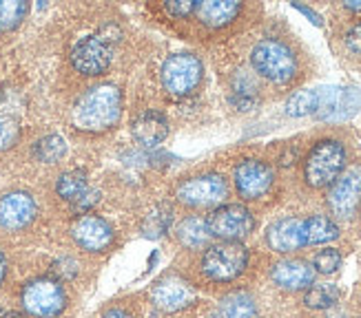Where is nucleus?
I'll use <instances>...</instances> for the list:
<instances>
[{
  "label": "nucleus",
  "instance_id": "1",
  "mask_svg": "<svg viewBox=\"0 0 361 318\" xmlns=\"http://www.w3.org/2000/svg\"><path fill=\"white\" fill-rule=\"evenodd\" d=\"M122 115V93L114 84H100L89 89L73 106V124L75 129L100 133L109 131L118 124Z\"/></svg>",
  "mask_w": 361,
  "mask_h": 318
},
{
  "label": "nucleus",
  "instance_id": "2",
  "mask_svg": "<svg viewBox=\"0 0 361 318\" xmlns=\"http://www.w3.org/2000/svg\"><path fill=\"white\" fill-rule=\"evenodd\" d=\"M346 166V148L337 139H322L304 162V179L312 188L333 186Z\"/></svg>",
  "mask_w": 361,
  "mask_h": 318
},
{
  "label": "nucleus",
  "instance_id": "3",
  "mask_svg": "<svg viewBox=\"0 0 361 318\" xmlns=\"http://www.w3.org/2000/svg\"><path fill=\"white\" fill-rule=\"evenodd\" d=\"M248 265V250L240 241H219L202 254V274L215 283L238 279Z\"/></svg>",
  "mask_w": 361,
  "mask_h": 318
},
{
  "label": "nucleus",
  "instance_id": "4",
  "mask_svg": "<svg viewBox=\"0 0 361 318\" xmlns=\"http://www.w3.org/2000/svg\"><path fill=\"white\" fill-rule=\"evenodd\" d=\"M250 62H253V69L271 80L275 84H286L295 77L297 73V58L288 44L281 40H262L253 46V53H250Z\"/></svg>",
  "mask_w": 361,
  "mask_h": 318
},
{
  "label": "nucleus",
  "instance_id": "5",
  "mask_svg": "<svg viewBox=\"0 0 361 318\" xmlns=\"http://www.w3.org/2000/svg\"><path fill=\"white\" fill-rule=\"evenodd\" d=\"M67 300L65 285L51 276L29 281L20 294L23 310L34 318H58L67 310Z\"/></svg>",
  "mask_w": 361,
  "mask_h": 318
},
{
  "label": "nucleus",
  "instance_id": "6",
  "mask_svg": "<svg viewBox=\"0 0 361 318\" xmlns=\"http://www.w3.org/2000/svg\"><path fill=\"white\" fill-rule=\"evenodd\" d=\"M207 224H209L211 236H217L219 241H240V238L253 232L255 219L244 205L226 203V205H219V208L213 210Z\"/></svg>",
  "mask_w": 361,
  "mask_h": 318
},
{
  "label": "nucleus",
  "instance_id": "7",
  "mask_svg": "<svg viewBox=\"0 0 361 318\" xmlns=\"http://www.w3.org/2000/svg\"><path fill=\"white\" fill-rule=\"evenodd\" d=\"M202 80V62L193 53H176L164 60L162 84L171 95H188Z\"/></svg>",
  "mask_w": 361,
  "mask_h": 318
},
{
  "label": "nucleus",
  "instance_id": "8",
  "mask_svg": "<svg viewBox=\"0 0 361 318\" xmlns=\"http://www.w3.org/2000/svg\"><path fill=\"white\" fill-rule=\"evenodd\" d=\"M228 195L226 179L219 174H200L180 184L178 199L191 208H211V205L222 203Z\"/></svg>",
  "mask_w": 361,
  "mask_h": 318
},
{
  "label": "nucleus",
  "instance_id": "9",
  "mask_svg": "<svg viewBox=\"0 0 361 318\" xmlns=\"http://www.w3.org/2000/svg\"><path fill=\"white\" fill-rule=\"evenodd\" d=\"M273 168L259 159H244L233 170V182L238 195L246 201L264 197L273 186Z\"/></svg>",
  "mask_w": 361,
  "mask_h": 318
},
{
  "label": "nucleus",
  "instance_id": "10",
  "mask_svg": "<svg viewBox=\"0 0 361 318\" xmlns=\"http://www.w3.org/2000/svg\"><path fill=\"white\" fill-rule=\"evenodd\" d=\"M114 58V46L104 36H89L80 40L71 51V65L82 75H100L109 69Z\"/></svg>",
  "mask_w": 361,
  "mask_h": 318
},
{
  "label": "nucleus",
  "instance_id": "11",
  "mask_svg": "<svg viewBox=\"0 0 361 318\" xmlns=\"http://www.w3.org/2000/svg\"><path fill=\"white\" fill-rule=\"evenodd\" d=\"M71 236L78 248L87 252H102L114 243V228L106 224L102 217L82 215L73 221Z\"/></svg>",
  "mask_w": 361,
  "mask_h": 318
},
{
  "label": "nucleus",
  "instance_id": "12",
  "mask_svg": "<svg viewBox=\"0 0 361 318\" xmlns=\"http://www.w3.org/2000/svg\"><path fill=\"white\" fill-rule=\"evenodd\" d=\"M36 212H38L36 199L29 193L16 190V193L0 197V230L7 232L23 230L36 219Z\"/></svg>",
  "mask_w": 361,
  "mask_h": 318
},
{
  "label": "nucleus",
  "instance_id": "13",
  "mask_svg": "<svg viewBox=\"0 0 361 318\" xmlns=\"http://www.w3.org/2000/svg\"><path fill=\"white\" fill-rule=\"evenodd\" d=\"M328 205L335 217L350 219L361 205V170H350L331 186Z\"/></svg>",
  "mask_w": 361,
  "mask_h": 318
},
{
  "label": "nucleus",
  "instance_id": "14",
  "mask_svg": "<svg viewBox=\"0 0 361 318\" xmlns=\"http://www.w3.org/2000/svg\"><path fill=\"white\" fill-rule=\"evenodd\" d=\"M151 298L158 310L162 312H178L184 310L186 305H191L195 300V292L191 290V285L184 283L178 276H164L158 281L151 290Z\"/></svg>",
  "mask_w": 361,
  "mask_h": 318
},
{
  "label": "nucleus",
  "instance_id": "15",
  "mask_svg": "<svg viewBox=\"0 0 361 318\" xmlns=\"http://www.w3.org/2000/svg\"><path fill=\"white\" fill-rule=\"evenodd\" d=\"M315 267L304 259H284L271 267V279L281 290H306L315 281Z\"/></svg>",
  "mask_w": 361,
  "mask_h": 318
},
{
  "label": "nucleus",
  "instance_id": "16",
  "mask_svg": "<svg viewBox=\"0 0 361 318\" xmlns=\"http://www.w3.org/2000/svg\"><path fill=\"white\" fill-rule=\"evenodd\" d=\"M319 117L341 120L353 115L361 106V93L357 89H319Z\"/></svg>",
  "mask_w": 361,
  "mask_h": 318
},
{
  "label": "nucleus",
  "instance_id": "17",
  "mask_svg": "<svg viewBox=\"0 0 361 318\" xmlns=\"http://www.w3.org/2000/svg\"><path fill=\"white\" fill-rule=\"evenodd\" d=\"M266 241H269L271 250L288 254L295 250H302L306 246V234H304V219L286 217L279 219L266 232Z\"/></svg>",
  "mask_w": 361,
  "mask_h": 318
},
{
  "label": "nucleus",
  "instance_id": "18",
  "mask_svg": "<svg viewBox=\"0 0 361 318\" xmlns=\"http://www.w3.org/2000/svg\"><path fill=\"white\" fill-rule=\"evenodd\" d=\"M131 133L140 146L153 148L160 141H164V137L169 135V122L158 110H147V113H142L133 122Z\"/></svg>",
  "mask_w": 361,
  "mask_h": 318
},
{
  "label": "nucleus",
  "instance_id": "19",
  "mask_svg": "<svg viewBox=\"0 0 361 318\" xmlns=\"http://www.w3.org/2000/svg\"><path fill=\"white\" fill-rule=\"evenodd\" d=\"M240 11H242V5L233 3V0H207V3H197L195 7L200 23L211 29H219L228 25L231 20L238 18Z\"/></svg>",
  "mask_w": 361,
  "mask_h": 318
},
{
  "label": "nucleus",
  "instance_id": "20",
  "mask_svg": "<svg viewBox=\"0 0 361 318\" xmlns=\"http://www.w3.org/2000/svg\"><path fill=\"white\" fill-rule=\"evenodd\" d=\"M257 305L248 292H233L219 300L213 318H255Z\"/></svg>",
  "mask_w": 361,
  "mask_h": 318
},
{
  "label": "nucleus",
  "instance_id": "21",
  "mask_svg": "<svg viewBox=\"0 0 361 318\" xmlns=\"http://www.w3.org/2000/svg\"><path fill=\"white\" fill-rule=\"evenodd\" d=\"M176 234H178V241L188 250H200L207 246L211 238L209 224H207V219H202V217H186L184 221H180Z\"/></svg>",
  "mask_w": 361,
  "mask_h": 318
},
{
  "label": "nucleus",
  "instance_id": "22",
  "mask_svg": "<svg viewBox=\"0 0 361 318\" xmlns=\"http://www.w3.org/2000/svg\"><path fill=\"white\" fill-rule=\"evenodd\" d=\"M304 234H306V246H322L335 241L339 236V228L331 217L312 215L304 219Z\"/></svg>",
  "mask_w": 361,
  "mask_h": 318
},
{
  "label": "nucleus",
  "instance_id": "23",
  "mask_svg": "<svg viewBox=\"0 0 361 318\" xmlns=\"http://www.w3.org/2000/svg\"><path fill=\"white\" fill-rule=\"evenodd\" d=\"M58 195L65 199V201H80L87 193H89V182H87V174L82 170H69L65 174H60V179L56 184Z\"/></svg>",
  "mask_w": 361,
  "mask_h": 318
},
{
  "label": "nucleus",
  "instance_id": "24",
  "mask_svg": "<svg viewBox=\"0 0 361 318\" xmlns=\"http://www.w3.org/2000/svg\"><path fill=\"white\" fill-rule=\"evenodd\" d=\"M319 110V93L317 91H297L286 102V115L290 117H306Z\"/></svg>",
  "mask_w": 361,
  "mask_h": 318
},
{
  "label": "nucleus",
  "instance_id": "25",
  "mask_svg": "<svg viewBox=\"0 0 361 318\" xmlns=\"http://www.w3.org/2000/svg\"><path fill=\"white\" fill-rule=\"evenodd\" d=\"M339 300V288L333 283H322V285H312L306 290L304 296V305L310 310H328L333 307Z\"/></svg>",
  "mask_w": 361,
  "mask_h": 318
},
{
  "label": "nucleus",
  "instance_id": "26",
  "mask_svg": "<svg viewBox=\"0 0 361 318\" xmlns=\"http://www.w3.org/2000/svg\"><path fill=\"white\" fill-rule=\"evenodd\" d=\"M34 153H36V157L40 159V162L56 164L67 155V144H65V139H62L60 135H47L36 144Z\"/></svg>",
  "mask_w": 361,
  "mask_h": 318
},
{
  "label": "nucleus",
  "instance_id": "27",
  "mask_svg": "<svg viewBox=\"0 0 361 318\" xmlns=\"http://www.w3.org/2000/svg\"><path fill=\"white\" fill-rule=\"evenodd\" d=\"M27 11H29V5L20 3V0H11V3L0 0V34L18 27L25 20Z\"/></svg>",
  "mask_w": 361,
  "mask_h": 318
},
{
  "label": "nucleus",
  "instance_id": "28",
  "mask_svg": "<svg viewBox=\"0 0 361 318\" xmlns=\"http://www.w3.org/2000/svg\"><path fill=\"white\" fill-rule=\"evenodd\" d=\"M171 221H173V210L166 208V205H160V208H155L149 219H147V224H145V230L149 236H160L169 230L171 226Z\"/></svg>",
  "mask_w": 361,
  "mask_h": 318
},
{
  "label": "nucleus",
  "instance_id": "29",
  "mask_svg": "<svg viewBox=\"0 0 361 318\" xmlns=\"http://www.w3.org/2000/svg\"><path fill=\"white\" fill-rule=\"evenodd\" d=\"M312 265H315V272H319V274H333L341 265V254L335 248L319 250L315 254V259H312Z\"/></svg>",
  "mask_w": 361,
  "mask_h": 318
},
{
  "label": "nucleus",
  "instance_id": "30",
  "mask_svg": "<svg viewBox=\"0 0 361 318\" xmlns=\"http://www.w3.org/2000/svg\"><path fill=\"white\" fill-rule=\"evenodd\" d=\"M20 137V126L13 117L9 115H0V151H5L13 146Z\"/></svg>",
  "mask_w": 361,
  "mask_h": 318
},
{
  "label": "nucleus",
  "instance_id": "31",
  "mask_svg": "<svg viewBox=\"0 0 361 318\" xmlns=\"http://www.w3.org/2000/svg\"><path fill=\"white\" fill-rule=\"evenodd\" d=\"M197 7V3H193V0H169V3L164 5V9L176 15V18H186L188 13H193Z\"/></svg>",
  "mask_w": 361,
  "mask_h": 318
},
{
  "label": "nucleus",
  "instance_id": "32",
  "mask_svg": "<svg viewBox=\"0 0 361 318\" xmlns=\"http://www.w3.org/2000/svg\"><path fill=\"white\" fill-rule=\"evenodd\" d=\"M346 49L355 56H361V25L353 27L346 34Z\"/></svg>",
  "mask_w": 361,
  "mask_h": 318
},
{
  "label": "nucleus",
  "instance_id": "33",
  "mask_svg": "<svg viewBox=\"0 0 361 318\" xmlns=\"http://www.w3.org/2000/svg\"><path fill=\"white\" fill-rule=\"evenodd\" d=\"M98 199H100V197H98V193H96V190H89V193H87V195H85V197H82L80 201H75V203H73V208H75L78 212H87V210H89L91 205L96 203Z\"/></svg>",
  "mask_w": 361,
  "mask_h": 318
},
{
  "label": "nucleus",
  "instance_id": "34",
  "mask_svg": "<svg viewBox=\"0 0 361 318\" xmlns=\"http://www.w3.org/2000/svg\"><path fill=\"white\" fill-rule=\"evenodd\" d=\"M293 7H295V9H300L302 13H306L308 18H310V23H315V25H319V27H322V15H319V13H315V11L308 9V7H304V5H297V3H295Z\"/></svg>",
  "mask_w": 361,
  "mask_h": 318
},
{
  "label": "nucleus",
  "instance_id": "35",
  "mask_svg": "<svg viewBox=\"0 0 361 318\" xmlns=\"http://www.w3.org/2000/svg\"><path fill=\"white\" fill-rule=\"evenodd\" d=\"M102 318H131V316H129V312H124V310H118V307H116V310H109Z\"/></svg>",
  "mask_w": 361,
  "mask_h": 318
},
{
  "label": "nucleus",
  "instance_id": "36",
  "mask_svg": "<svg viewBox=\"0 0 361 318\" xmlns=\"http://www.w3.org/2000/svg\"><path fill=\"white\" fill-rule=\"evenodd\" d=\"M5 276H7V259H5L3 250H0V285H3Z\"/></svg>",
  "mask_w": 361,
  "mask_h": 318
},
{
  "label": "nucleus",
  "instance_id": "37",
  "mask_svg": "<svg viewBox=\"0 0 361 318\" xmlns=\"http://www.w3.org/2000/svg\"><path fill=\"white\" fill-rule=\"evenodd\" d=\"M0 318H27L20 312H13V310H0Z\"/></svg>",
  "mask_w": 361,
  "mask_h": 318
},
{
  "label": "nucleus",
  "instance_id": "38",
  "mask_svg": "<svg viewBox=\"0 0 361 318\" xmlns=\"http://www.w3.org/2000/svg\"><path fill=\"white\" fill-rule=\"evenodd\" d=\"M346 9H350V11H361V0H348V3H346Z\"/></svg>",
  "mask_w": 361,
  "mask_h": 318
}]
</instances>
